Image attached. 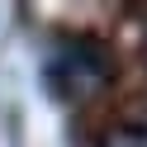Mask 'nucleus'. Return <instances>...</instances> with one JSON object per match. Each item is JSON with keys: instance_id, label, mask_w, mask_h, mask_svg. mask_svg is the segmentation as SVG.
<instances>
[{"instance_id": "f257e3e1", "label": "nucleus", "mask_w": 147, "mask_h": 147, "mask_svg": "<svg viewBox=\"0 0 147 147\" xmlns=\"http://www.w3.org/2000/svg\"><path fill=\"white\" fill-rule=\"evenodd\" d=\"M109 76H114V52L90 33L57 38L43 62V86L52 90V100H90Z\"/></svg>"}, {"instance_id": "f03ea898", "label": "nucleus", "mask_w": 147, "mask_h": 147, "mask_svg": "<svg viewBox=\"0 0 147 147\" xmlns=\"http://www.w3.org/2000/svg\"><path fill=\"white\" fill-rule=\"evenodd\" d=\"M100 147H147V123H114V128H105Z\"/></svg>"}, {"instance_id": "7ed1b4c3", "label": "nucleus", "mask_w": 147, "mask_h": 147, "mask_svg": "<svg viewBox=\"0 0 147 147\" xmlns=\"http://www.w3.org/2000/svg\"><path fill=\"white\" fill-rule=\"evenodd\" d=\"M142 48H147V38H142Z\"/></svg>"}]
</instances>
